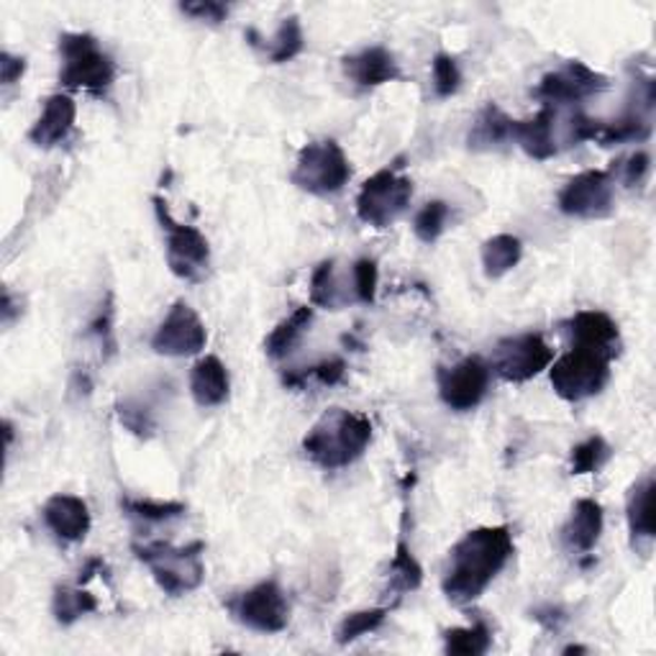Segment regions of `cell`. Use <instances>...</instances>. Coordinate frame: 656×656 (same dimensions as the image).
<instances>
[{
    "label": "cell",
    "mask_w": 656,
    "mask_h": 656,
    "mask_svg": "<svg viewBox=\"0 0 656 656\" xmlns=\"http://www.w3.org/2000/svg\"><path fill=\"white\" fill-rule=\"evenodd\" d=\"M344 74L355 82L357 88L369 90L380 88L385 82H395L402 78L400 62L388 47H365L357 54L344 57Z\"/></svg>",
    "instance_id": "obj_17"
},
{
    "label": "cell",
    "mask_w": 656,
    "mask_h": 656,
    "mask_svg": "<svg viewBox=\"0 0 656 656\" xmlns=\"http://www.w3.org/2000/svg\"><path fill=\"white\" fill-rule=\"evenodd\" d=\"M510 116L503 113L495 103H487L483 111H479L473 131H469V147L490 149L503 145V141H510Z\"/></svg>",
    "instance_id": "obj_26"
},
{
    "label": "cell",
    "mask_w": 656,
    "mask_h": 656,
    "mask_svg": "<svg viewBox=\"0 0 656 656\" xmlns=\"http://www.w3.org/2000/svg\"><path fill=\"white\" fill-rule=\"evenodd\" d=\"M649 167H652V157L646 155V151H636V155H630L624 165V182L630 185H642L646 175H649Z\"/></svg>",
    "instance_id": "obj_41"
},
{
    "label": "cell",
    "mask_w": 656,
    "mask_h": 656,
    "mask_svg": "<svg viewBox=\"0 0 656 656\" xmlns=\"http://www.w3.org/2000/svg\"><path fill=\"white\" fill-rule=\"evenodd\" d=\"M208 344L206 324L192 310L188 302L178 300L165 316V321L157 326L151 336V349L162 357H192L200 355Z\"/></svg>",
    "instance_id": "obj_13"
},
{
    "label": "cell",
    "mask_w": 656,
    "mask_h": 656,
    "mask_svg": "<svg viewBox=\"0 0 656 656\" xmlns=\"http://www.w3.org/2000/svg\"><path fill=\"white\" fill-rule=\"evenodd\" d=\"M414 198V182L398 172V167H385L365 180L357 196V216L372 229H388L406 213Z\"/></svg>",
    "instance_id": "obj_7"
},
{
    "label": "cell",
    "mask_w": 656,
    "mask_h": 656,
    "mask_svg": "<svg viewBox=\"0 0 656 656\" xmlns=\"http://www.w3.org/2000/svg\"><path fill=\"white\" fill-rule=\"evenodd\" d=\"M372 441V420L344 408H331L302 439V451L314 465L341 469L355 465Z\"/></svg>",
    "instance_id": "obj_2"
},
{
    "label": "cell",
    "mask_w": 656,
    "mask_h": 656,
    "mask_svg": "<svg viewBox=\"0 0 656 656\" xmlns=\"http://www.w3.org/2000/svg\"><path fill=\"white\" fill-rule=\"evenodd\" d=\"M557 206L571 218H608L616 208V180L608 170H585L559 190Z\"/></svg>",
    "instance_id": "obj_11"
},
{
    "label": "cell",
    "mask_w": 656,
    "mask_h": 656,
    "mask_svg": "<svg viewBox=\"0 0 656 656\" xmlns=\"http://www.w3.org/2000/svg\"><path fill=\"white\" fill-rule=\"evenodd\" d=\"M98 610V600L96 595L82 590V585L78 587H57L54 597H52V613L57 618V624L62 626H72L74 620H80L82 616H90V613Z\"/></svg>",
    "instance_id": "obj_28"
},
{
    "label": "cell",
    "mask_w": 656,
    "mask_h": 656,
    "mask_svg": "<svg viewBox=\"0 0 656 656\" xmlns=\"http://www.w3.org/2000/svg\"><path fill=\"white\" fill-rule=\"evenodd\" d=\"M308 375L316 377L326 388H334V385H339L344 380V375H347V361L341 357H328L324 361H318V365L308 367Z\"/></svg>",
    "instance_id": "obj_40"
},
{
    "label": "cell",
    "mask_w": 656,
    "mask_h": 656,
    "mask_svg": "<svg viewBox=\"0 0 656 656\" xmlns=\"http://www.w3.org/2000/svg\"><path fill=\"white\" fill-rule=\"evenodd\" d=\"M557 108L544 106L534 119L513 121L510 123V141L526 151L531 159L546 162L559 151V126H557Z\"/></svg>",
    "instance_id": "obj_16"
},
{
    "label": "cell",
    "mask_w": 656,
    "mask_h": 656,
    "mask_svg": "<svg viewBox=\"0 0 656 656\" xmlns=\"http://www.w3.org/2000/svg\"><path fill=\"white\" fill-rule=\"evenodd\" d=\"M60 82L67 90H86L92 98H106L116 82V62L100 49L92 33L60 37Z\"/></svg>",
    "instance_id": "obj_3"
},
{
    "label": "cell",
    "mask_w": 656,
    "mask_h": 656,
    "mask_svg": "<svg viewBox=\"0 0 656 656\" xmlns=\"http://www.w3.org/2000/svg\"><path fill=\"white\" fill-rule=\"evenodd\" d=\"M306 47V37H302V27L298 16H288V19L280 21L277 27L275 37L267 39V44H262L267 60L272 64H285L302 52Z\"/></svg>",
    "instance_id": "obj_27"
},
{
    "label": "cell",
    "mask_w": 656,
    "mask_h": 656,
    "mask_svg": "<svg viewBox=\"0 0 656 656\" xmlns=\"http://www.w3.org/2000/svg\"><path fill=\"white\" fill-rule=\"evenodd\" d=\"M100 567H106V565H103V559H90V561H88V567L80 571V585L90 583V579L96 577V569H100Z\"/></svg>",
    "instance_id": "obj_44"
},
{
    "label": "cell",
    "mask_w": 656,
    "mask_h": 656,
    "mask_svg": "<svg viewBox=\"0 0 656 656\" xmlns=\"http://www.w3.org/2000/svg\"><path fill=\"white\" fill-rule=\"evenodd\" d=\"M434 90L439 98L457 96L461 88V70L457 57L439 52L434 57Z\"/></svg>",
    "instance_id": "obj_37"
},
{
    "label": "cell",
    "mask_w": 656,
    "mask_h": 656,
    "mask_svg": "<svg viewBox=\"0 0 656 656\" xmlns=\"http://www.w3.org/2000/svg\"><path fill=\"white\" fill-rule=\"evenodd\" d=\"M516 551L508 526H483L467 531L451 546L441 590L454 605H467L483 595Z\"/></svg>",
    "instance_id": "obj_1"
},
{
    "label": "cell",
    "mask_w": 656,
    "mask_h": 656,
    "mask_svg": "<svg viewBox=\"0 0 656 656\" xmlns=\"http://www.w3.org/2000/svg\"><path fill=\"white\" fill-rule=\"evenodd\" d=\"M314 324V308L300 306L285 318V321L272 328V334L265 339V355L269 359H282L288 357L292 349L298 347L300 336L308 331V326Z\"/></svg>",
    "instance_id": "obj_23"
},
{
    "label": "cell",
    "mask_w": 656,
    "mask_h": 656,
    "mask_svg": "<svg viewBox=\"0 0 656 656\" xmlns=\"http://www.w3.org/2000/svg\"><path fill=\"white\" fill-rule=\"evenodd\" d=\"M569 341L571 349L595 351L605 359H616L620 351V331L618 324L613 321L603 310H579L569 318Z\"/></svg>",
    "instance_id": "obj_15"
},
{
    "label": "cell",
    "mask_w": 656,
    "mask_h": 656,
    "mask_svg": "<svg viewBox=\"0 0 656 656\" xmlns=\"http://www.w3.org/2000/svg\"><path fill=\"white\" fill-rule=\"evenodd\" d=\"M339 277H336V262L334 259H326V262L318 265L310 275V306L326 308V310H339L344 306Z\"/></svg>",
    "instance_id": "obj_31"
},
{
    "label": "cell",
    "mask_w": 656,
    "mask_h": 656,
    "mask_svg": "<svg viewBox=\"0 0 656 656\" xmlns=\"http://www.w3.org/2000/svg\"><path fill=\"white\" fill-rule=\"evenodd\" d=\"M554 361V349L546 344L541 334H518L506 336L495 344L490 369L506 382H526L549 369Z\"/></svg>",
    "instance_id": "obj_10"
},
{
    "label": "cell",
    "mask_w": 656,
    "mask_h": 656,
    "mask_svg": "<svg viewBox=\"0 0 656 656\" xmlns=\"http://www.w3.org/2000/svg\"><path fill=\"white\" fill-rule=\"evenodd\" d=\"M449 216L451 210L444 200H428V203L416 213V221H414L416 237L424 243H434L441 237L444 229H447Z\"/></svg>",
    "instance_id": "obj_36"
},
{
    "label": "cell",
    "mask_w": 656,
    "mask_h": 656,
    "mask_svg": "<svg viewBox=\"0 0 656 656\" xmlns=\"http://www.w3.org/2000/svg\"><path fill=\"white\" fill-rule=\"evenodd\" d=\"M133 551H137V557L149 567L159 590H165L170 597H182L203 585L206 546L200 541H192L188 546L155 541L145 546H133Z\"/></svg>",
    "instance_id": "obj_4"
},
{
    "label": "cell",
    "mask_w": 656,
    "mask_h": 656,
    "mask_svg": "<svg viewBox=\"0 0 656 656\" xmlns=\"http://www.w3.org/2000/svg\"><path fill=\"white\" fill-rule=\"evenodd\" d=\"M490 375L493 369L483 357H465L454 367H439L436 385L441 402L457 414L477 408L490 390Z\"/></svg>",
    "instance_id": "obj_12"
},
{
    "label": "cell",
    "mask_w": 656,
    "mask_h": 656,
    "mask_svg": "<svg viewBox=\"0 0 656 656\" xmlns=\"http://www.w3.org/2000/svg\"><path fill=\"white\" fill-rule=\"evenodd\" d=\"M41 518L49 531H52L60 541L78 544L90 534V510L88 503L78 498V495H52L44 503V510H41Z\"/></svg>",
    "instance_id": "obj_18"
},
{
    "label": "cell",
    "mask_w": 656,
    "mask_h": 656,
    "mask_svg": "<svg viewBox=\"0 0 656 656\" xmlns=\"http://www.w3.org/2000/svg\"><path fill=\"white\" fill-rule=\"evenodd\" d=\"M23 72H27V60H23V57H13L11 52L0 54V80H3V86L19 82L23 78Z\"/></svg>",
    "instance_id": "obj_42"
},
{
    "label": "cell",
    "mask_w": 656,
    "mask_h": 656,
    "mask_svg": "<svg viewBox=\"0 0 656 656\" xmlns=\"http://www.w3.org/2000/svg\"><path fill=\"white\" fill-rule=\"evenodd\" d=\"M652 123L649 116L642 111H628L616 121H600V131H597V145L600 147H616L628 145V141H644L649 139Z\"/></svg>",
    "instance_id": "obj_25"
},
{
    "label": "cell",
    "mask_w": 656,
    "mask_h": 656,
    "mask_svg": "<svg viewBox=\"0 0 656 656\" xmlns=\"http://www.w3.org/2000/svg\"><path fill=\"white\" fill-rule=\"evenodd\" d=\"M549 380L561 400L583 402L605 390L610 380V359L595 351L569 349L565 357L551 361Z\"/></svg>",
    "instance_id": "obj_9"
},
{
    "label": "cell",
    "mask_w": 656,
    "mask_h": 656,
    "mask_svg": "<svg viewBox=\"0 0 656 656\" xmlns=\"http://www.w3.org/2000/svg\"><path fill=\"white\" fill-rule=\"evenodd\" d=\"M231 380L229 369L218 357L208 355L196 361L190 372V395L200 408H216L229 400Z\"/></svg>",
    "instance_id": "obj_20"
},
{
    "label": "cell",
    "mask_w": 656,
    "mask_h": 656,
    "mask_svg": "<svg viewBox=\"0 0 656 656\" xmlns=\"http://www.w3.org/2000/svg\"><path fill=\"white\" fill-rule=\"evenodd\" d=\"M121 510L126 516L145 520V524H165V520L182 518L188 506L180 500H149V498H121Z\"/></svg>",
    "instance_id": "obj_32"
},
{
    "label": "cell",
    "mask_w": 656,
    "mask_h": 656,
    "mask_svg": "<svg viewBox=\"0 0 656 656\" xmlns=\"http://www.w3.org/2000/svg\"><path fill=\"white\" fill-rule=\"evenodd\" d=\"M74 119H78V106L70 96L57 92V96L47 98L44 108H41L39 119L33 121L29 129V141L39 149H52L70 137L74 129Z\"/></svg>",
    "instance_id": "obj_19"
},
{
    "label": "cell",
    "mask_w": 656,
    "mask_h": 656,
    "mask_svg": "<svg viewBox=\"0 0 656 656\" xmlns=\"http://www.w3.org/2000/svg\"><path fill=\"white\" fill-rule=\"evenodd\" d=\"M113 306H111V300H108V306H106V310L103 314H100L96 321H92V326H90V334H96L100 341L103 344H108V347H113V341H111V331H113Z\"/></svg>",
    "instance_id": "obj_43"
},
{
    "label": "cell",
    "mask_w": 656,
    "mask_h": 656,
    "mask_svg": "<svg viewBox=\"0 0 656 656\" xmlns=\"http://www.w3.org/2000/svg\"><path fill=\"white\" fill-rule=\"evenodd\" d=\"M180 11L185 16H190V19L218 27V23L226 21V16H229V6L216 3V0H196V3H182Z\"/></svg>",
    "instance_id": "obj_39"
},
{
    "label": "cell",
    "mask_w": 656,
    "mask_h": 656,
    "mask_svg": "<svg viewBox=\"0 0 656 656\" xmlns=\"http://www.w3.org/2000/svg\"><path fill=\"white\" fill-rule=\"evenodd\" d=\"M351 180V165L344 149L334 139L310 141L300 149L290 182L308 196L328 198L344 190Z\"/></svg>",
    "instance_id": "obj_5"
},
{
    "label": "cell",
    "mask_w": 656,
    "mask_h": 656,
    "mask_svg": "<svg viewBox=\"0 0 656 656\" xmlns=\"http://www.w3.org/2000/svg\"><path fill=\"white\" fill-rule=\"evenodd\" d=\"M388 613L390 608H367V610H355L349 613V616L341 618V624L336 626L334 636H336V644L347 646L351 642H357V638L372 634V630L380 628L385 620H388Z\"/></svg>",
    "instance_id": "obj_33"
},
{
    "label": "cell",
    "mask_w": 656,
    "mask_h": 656,
    "mask_svg": "<svg viewBox=\"0 0 656 656\" xmlns=\"http://www.w3.org/2000/svg\"><path fill=\"white\" fill-rule=\"evenodd\" d=\"M610 88V80L605 74L590 70L583 62H567L559 70L544 74L538 82L536 96L544 100V106H575L583 103L585 98L600 96Z\"/></svg>",
    "instance_id": "obj_14"
},
{
    "label": "cell",
    "mask_w": 656,
    "mask_h": 656,
    "mask_svg": "<svg viewBox=\"0 0 656 656\" xmlns=\"http://www.w3.org/2000/svg\"><path fill=\"white\" fill-rule=\"evenodd\" d=\"M654 475H644L638 483L628 490L626 500V518L630 541L642 544L654 538Z\"/></svg>",
    "instance_id": "obj_22"
},
{
    "label": "cell",
    "mask_w": 656,
    "mask_h": 656,
    "mask_svg": "<svg viewBox=\"0 0 656 656\" xmlns=\"http://www.w3.org/2000/svg\"><path fill=\"white\" fill-rule=\"evenodd\" d=\"M493 646V630L483 620L465 628L444 630V649L454 656H483Z\"/></svg>",
    "instance_id": "obj_29"
},
{
    "label": "cell",
    "mask_w": 656,
    "mask_h": 656,
    "mask_svg": "<svg viewBox=\"0 0 656 656\" xmlns=\"http://www.w3.org/2000/svg\"><path fill=\"white\" fill-rule=\"evenodd\" d=\"M116 414H119V420H121V426L126 428V431L139 436V439H151V436L157 434L155 410H151L145 400H137V398L119 400V406H116Z\"/></svg>",
    "instance_id": "obj_35"
},
{
    "label": "cell",
    "mask_w": 656,
    "mask_h": 656,
    "mask_svg": "<svg viewBox=\"0 0 656 656\" xmlns=\"http://www.w3.org/2000/svg\"><path fill=\"white\" fill-rule=\"evenodd\" d=\"M388 577H390V590L398 595L414 593L418 590L420 583H424V567L418 565V559L414 557V551H410L406 538H400L398 546H395Z\"/></svg>",
    "instance_id": "obj_30"
},
{
    "label": "cell",
    "mask_w": 656,
    "mask_h": 656,
    "mask_svg": "<svg viewBox=\"0 0 656 656\" xmlns=\"http://www.w3.org/2000/svg\"><path fill=\"white\" fill-rule=\"evenodd\" d=\"M520 257H524V241L513 233H498V237L487 239L483 243V267L485 275L498 280V277L508 275L513 267H518Z\"/></svg>",
    "instance_id": "obj_24"
},
{
    "label": "cell",
    "mask_w": 656,
    "mask_h": 656,
    "mask_svg": "<svg viewBox=\"0 0 656 656\" xmlns=\"http://www.w3.org/2000/svg\"><path fill=\"white\" fill-rule=\"evenodd\" d=\"M223 605L239 626L257 634H280L290 624V603L277 579H262Z\"/></svg>",
    "instance_id": "obj_8"
},
{
    "label": "cell",
    "mask_w": 656,
    "mask_h": 656,
    "mask_svg": "<svg viewBox=\"0 0 656 656\" xmlns=\"http://www.w3.org/2000/svg\"><path fill=\"white\" fill-rule=\"evenodd\" d=\"M377 282H380V269L375 259H357L351 267V290L359 302H375L377 298Z\"/></svg>",
    "instance_id": "obj_38"
},
{
    "label": "cell",
    "mask_w": 656,
    "mask_h": 656,
    "mask_svg": "<svg viewBox=\"0 0 656 656\" xmlns=\"http://www.w3.org/2000/svg\"><path fill=\"white\" fill-rule=\"evenodd\" d=\"M155 203L157 221L167 233V265L172 275L185 282H200L208 275L210 267V243L196 226L175 221L170 208L159 196L151 198Z\"/></svg>",
    "instance_id": "obj_6"
},
{
    "label": "cell",
    "mask_w": 656,
    "mask_h": 656,
    "mask_svg": "<svg viewBox=\"0 0 656 656\" xmlns=\"http://www.w3.org/2000/svg\"><path fill=\"white\" fill-rule=\"evenodd\" d=\"M605 526V516H603V506L593 498H583L575 503L571 508V516L567 520V526L561 528V536H565V544L569 549H575L579 554H587L595 549V544L600 541Z\"/></svg>",
    "instance_id": "obj_21"
},
{
    "label": "cell",
    "mask_w": 656,
    "mask_h": 656,
    "mask_svg": "<svg viewBox=\"0 0 656 656\" xmlns=\"http://www.w3.org/2000/svg\"><path fill=\"white\" fill-rule=\"evenodd\" d=\"M610 457H613L610 444L605 441L600 434H595V436H590V439H585L583 444H577V447L571 449V457H569L571 475L600 473V469L608 465Z\"/></svg>",
    "instance_id": "obj_34"
}]
</instances>
